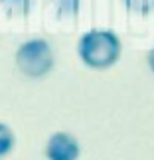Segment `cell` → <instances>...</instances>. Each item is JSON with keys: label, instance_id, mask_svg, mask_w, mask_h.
Segmentation results:
<instances>
[{"label": "cell", "instance_id": "5b68a950", "mask_svg": "<svg viewBox=\"0 0 154 160\" xmlns=\"http://www.w3.org/2000/svg\"><path fill=\"white\" fill-rule=\"evenodd\" d=\"M16 146V134L14 131L6 125V122H0V158L8 156Z\"/></svg>", "mask_w": 154, "mask_h": 160}, {"label": "cell", "instance_id": "3957f363", "mask_svg": "<svg viewBox=\"0 0 154 160\" xmlns=\"http://www.w3.org/2000/svg\"><path fill=\"white\" fill-rule=\"evenodd\" d=\"M79 154H81V146L69 132H53L46 142L47 160H77Z\"/></svg>", "mask_w": 154, "mask_h": 160}, {"label": "cell", "instance_id": "6da1fadb", "mask_svg": "<svg viewBox=\"0 0 154 160\" xmlns=\"http://www.w3.org/2000/svg\"><path fill=\"white\" fill-rule=\"evenodd\" d=\"M77 53L91 69H109L121 58V40L111 30H89L79 38Z\"/></svg>", "mask_w": 154, "mask_h": 160}, {"label": "cell", "instance_id": "8992f818", "mask_svg": "<svg viewBox=\"0 0 154 160\" xmlns=\"http://www.w3.org/2000/svg\"><path fill=\"white\" fill-rule=\"evenodd\" d=\"M127 6L128 12H132V14H150L154 12V0H122Z\"/></svg>", "mask_w": 154, "mask_h": 160}, {"label": "cell", "instance_id": "277c9868", "mask_svg": "<svg viewBox=\"0 0 154 160\" xmlns=\"http://www.w3.org/2000/svg\"><path fill=\"white\" fill-rule=\"evenodd\" d=\"M0 6L10 18H16V16L24 18L28 16L30 8H32V0H0Z\"/></svg>", "mask_w": 154, "mask_h": 160}, {"label": "cell", "instance_id": "52a82bcc", "mask_svg": "<svg viewBox=\"0 0 154 160\" xmlns=\"http://www.w3.org/2000/svg\"><path fill=\"white\" fill-rule=\"evenodd\" d=\"M57 6V14L59 16H73L77 12L79 0H53Z\"/></svg>", "mask_w": 154, "mask_h": 160}, {"label": "cell", "instance_id": "7a4b0ae2", "mask_svg": "<svg viewBox=\"0 0 154 160\" xmlns=\"http://www.w3.org/2000/svg\"><path fill=\"white\" fill-rule=\"evenodd\" d=\"M53 50L47 40L32 38L26 40L16 50V65L26 77L40 79L53 69Z\"/></svg>", "mask_w": 154, "mask_h": 160}, {"label": "cell", "instance_id": "ba28073f", "mask_svg": "<svg viewBox=\"0 0 154 160\" xmlns=\"http://www.w3.org/2000/svg\"><path fill=\"white\" fill-rule=\"evenodd\" d=\"M146 61H148V67H150V71L154 73V48L148 52V55H146Z\"/></svg>", "mask_w": 154, "mask_h": 160}]
</instances>
